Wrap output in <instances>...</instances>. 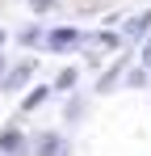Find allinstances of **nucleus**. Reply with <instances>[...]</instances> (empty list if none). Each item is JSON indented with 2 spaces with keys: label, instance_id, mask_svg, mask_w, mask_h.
Listing matches in <instances>:
<instances>
[{
  "label": "nucleus",
  "instance_id": "9b49d317",
  "mask_svg": "<svg viewBox=\"0 0 151 156\" xmlns=\"http://www.w3.org/2000/svg\"><path fill=\"white\" fill-rule=\"evenodd\" d=\"M0 72H4V55H0Z\"/></svg>",
  "mask_w": 151,
  "mask_h": 156
},
{
  "label": "nucleus",
  "instance_id": "39448f33",
  "mask_svg": "<svg viewBox=\"0 0 151 156\" xmlns=\"http://www.w3.org/2000/svg\"><path fill=\"white\" fill-rule=\"evenodd\" d=\"M46 97H50V89H46V84H42V89H34V93H29V97H25V101H21V110H34V105H42V101H46Z\"/></svg>",
  "mask_w": 151,
  "mask_h": 156
},
{
  "label": "nucleus",
  "instance_id": "0eeeda50",
  "mask_svg": "<svg viewBox=\"0 0 151 156\" xmlns=\"http://www.w3.org/2000/svg\"><path fill=\"white\" fill-rule=\"evenodd\" d=\"M76 76H80L76 68H67V72H59V80H55V89H72V84H76Z\"/></svg>",
  "mask_w": 151,
  "mask_h": 156
},
{
  "label": "nucleus",
  "instance_id": "6e6552de",
  "mask_svg": "<svg viewBox=\"0 0 151 156\" xmlns=\"http://www.w3.org/2000/svg\"><path fill=\"white\" fill-rule=\"evenodd\" d=\"M147 21H151V13H143V17H134V21H130V34H134V38H139V34H147Z\"/></svg>",
  "mask_w": 151,
  "mask_h": 156
},
{
  "label": "nucleus",
  "instance_id": "f257e3e1",
  "mask_svg": "<svg viewBox=\"0 0 151 156\" xmlns=\"http://www.w3.org/2000/svg\"><path fill=\"white\" fill-rule=\"evenodd\" d=\"M76 42H80L76 30H50L46 34V47H55V51H67V47H76Z\"/></svg>",
  "mask_w": 151,
  "mask_h": 156
},
{
  "label": "nucleus",
  "instance_id": "423d86ee",
  "mask_svg": "<svg viewBox=\"0 0 151 156\" xmlns=\"http://www.w3.org/2000/svg\"><path fill=\"white\" fill-rule=\"evenodd\" d=\"M118 76H122V63H118V68H109V72L101 76V84H97V89H101V93H109V84H113Z\"/></svg>",
  "mask_w": 151,
  "mask_h": 156
},
{
  "label": "nucleus",
  "instance_id": "20e7f679",
  "mask_svg": "<svg viewBox=\"0 0 151 156\" xmlns=\"http://www.w3.org/2000/svg\"><path fill=\"white\" fill-rule=\"evenodd\" d=\"M0 152H25L21 131H4V135H0Z\"/></svg>",
  "mask_w": 151,
  "mask_h": 156
},
{
  "label": "nucleus",
  "instance_id": "7ed1b4c3",
  "mask_svg": "<svg viewBox=\"0 0 151 156\" xmlns=\"http://www.w3.org/2000/svg\"><path fill=\"white\" fill-rule=\"evenodd\" d=\"M29 72H34V59H25L21 68H13V72L4 76V89H17V84H25V80H29Z\"/></svg>",
  "mask_w": 151,
  "mask_h": 156
},
{
  "label": "nucleus",
  "instance_id": "9d476101",
  "mask_svg": "<svg viewBox=\"0 0 151 156\" xmlns=\"http://www.w3.org/2000/svg\"><path fill=\"white\" fill-rule=\"evenodd\" d=\"M143 63H147V68H151V38H147V42H143Z\"/></svg>",
  "mask_w": 151,
  "mask_h": 156
},
{
  "label": "nucleus",
  "instance_id": "1a4fd4ad",
  "mask_svg": "<svg viewBox=\"0 0 151 156\" xmlns=\"http://www.w3.org/2000/svg\"><path fill=\"white\" fill-rule=\"evenodd\" d=\"M29 9H34V13H50V9H55V0H29Z\"/></svg>",
  "mask_w": 151,
  "mask_h": 156
},
{
  "label": "nucleus",
  "instance_id": "f03ea898",
  "mask_svg": "<svg viewBox=\"0 0 151 156\" xmlns=\"http://www.w3.org/2000/svg\"><path fill=\"white\" fill-rule=\"evenodd\" d=\"M67 152V144H63V139H59V135H38V156H63Z\"/></svg>",
  "mask_w": 151,
  "mask_h": 156
},
{
  "label": "nucleus",
  "instance_id": "f8f14e48",
  "mask_svg": "<svg viewBox=\"0 0 151 156\" xmlns=\"http://www.w3.org/2000/svg\"><path fill=\"white\" fill-rule=\"evenodd\" d=\"M0 42H4V26H0Z\"/></svg>",
  "mask_w": 151,
  "mask_h": 156
}]
</instances>
